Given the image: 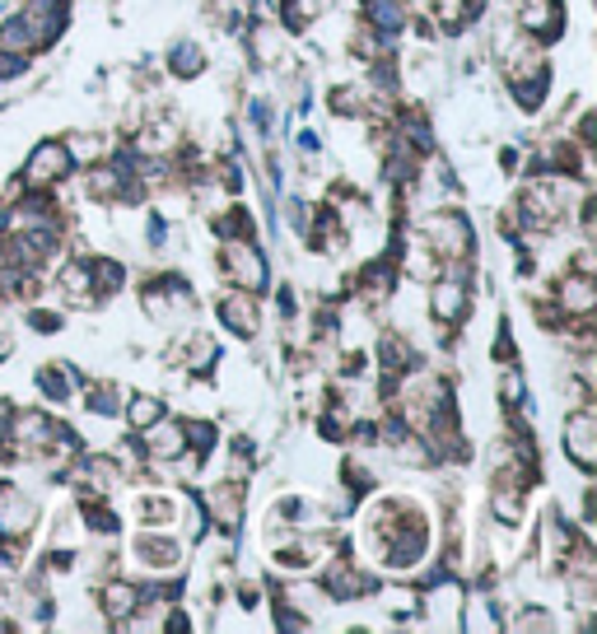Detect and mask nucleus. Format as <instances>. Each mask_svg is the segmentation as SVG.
Wrapping results in <instances>:
<instances>
[{"mask_svg":"<svg viewBox=\"0 0 597 634\" xmlns=\"http://www.w3.org/2000/svg\"><path fill=\"white\" fill-rule=\"evenodd\" d=\"M38 378H43V392H47L51 401H66V397H70V387H66V383H70V368H66V364H51V368H43Z\"/></svg>","mask_w":597,"mask_h":634,"instance_id":"dca6fc26","label":"nucleus"},{"mask_svg":"<svg viewBox=\"0 0 597 634\" xmlns=\"http://www.w3.org/2000/svg\"><path fill=\"white\" fill-rule=\"evenodd\" d=\"M206 66V57L197 47H178L173 51V75H197V70Z\"/></svg>","mask_w":597,"mask_h":634,"instance_id":"a211bd4d","label":"nucleus"},{"mask_svg":"<svg viewBox=\"0 0 597 634\" xmlns=\"http://www.w3.org/2000/svg\"><path fill=\"white\" fill-rule=\"evenodd\" d=\"M593 304H597V290H593V275H565L560 280V308L565 313H574V317H588L593 313Z\"/></svg>","mask_w":597,"mask_h":634,"instance_id":"423d86ee","label":"nucleus"},{"mask_svg":"<svg viewBox=\"0 0 597 634\" xmlns=\"http://www.w3.org/2000/svg\"><path fill=\"white\" fill-rule=\"evenodd\" d=\"M425 248L438 257V261H463L471 253V228L463 215H448V210H438V215L425 220Z\"/></svg>","mask_w":597,"mask_h":634,"instance_id":"f257e3e1","label":"nucleus"},{"mask_svg":"<svg viewBox=\"0 0 597 634\" xmlns=\"http://www.w3.org/2000/svg\"><path fill=\"white\" fill-rule=\"evenodd\" d=\"M206 504H210V514H215V523L230 527V532L243 523V490H238V485H215V490L206 495Z\"/></svg>","mask_w":597,"mask_h":634,"instance_id":"6e6552de","label":"nucleus"},{"mask_svg":"<svg viewBox=\"0 0 597 634\" xmlns=\"http://www.w3.org/2000/svg\"><path fill=\"white\" fill-rule=\"evenodd\" d=\"M136 551H140V560H145V565H173V560H178V545L164 541V537H140Z\"/></svg>","mask_w":597,"mask_h":634,"instance_id":"ddd939ff","label":"nucleus"},{"mask_svg":"<svg viewBox=\"0 0 597 634\" xmlns=\"http://www.w3.org/2000/svg\"><path fill=\"white\" fill-rule=\"evenodd\" d=\"M220 267H224V275L234 280V290H261L267 285V261H261V253L253 248L248 238H230L220 248Z\"/></svg>","mask_w":597,"mask_h":634,"instance_id":"f03ea898","label":"nucleus"},{"mask_svg":"<svg viewBox=\"0 0 597 634\" xmlns=\"http://www.w3.org/2000/svg\"><path fill=\"white\" fill-rule=\"evenodd\" d=\"M0 420H5V397H0Z\"/></svg>","mask_w":597,"mask_h":634,"instance_id":"412c9836","label":"nucleus"},{"mask_svg":"<svg viewBox=\"0 0 597 634\" xmlns=\"http://www.w3.org/2000/svg\"><path fill=\"white\" fill-rule=\"evenodd\" d=\"M331 10V0H285V14H290V28L308 24V20H323Z\"/></svg>","mask_w":597,"mask_h":634,"instance_id":"2eb2a0df","label":"nucleus"},{"mask_svg":"<svg viewBox=\"0 0 597 634\" xmlns=\"http://www.w3.org/2000/svg\"><path fill=\"white\" fill-rule=\"evenodd\" d=\"M66 173H70V150L61 145V140H47V145L33 150L28 168H24V183L43 191V187H51V183H61Z\"/></svg>","mask_w":597,"mask_h":634,"instance_id":"7ed1b4c3","label":"nucleus"},{"mask_svg":"<svg viewBox=\"0 0 597 634\" xmlns=\"http://www.w3.org/2000/svg\"><path fill=\"white\" fill-rule=\"evenodd\" d=\"M425 607L434 611V621H444V615H453V611L463 607V592L458 588H434V597H430Z\"/></svg>","mask_w":597,"mask_h":634,"instance_id":"f3484780","label":"nucleus"},{"mask_svg":"<svg viewBox=\"0 0 597 634\" xmlns=\"http://www.w3.org/2000/svg\"><path fill=\"white\" fill-rule=\"evenodd\" d=\"M220 322H230V331H238V337H253V331H257V317H253L248 290H234V294L220 298Z\"/></svg>","mask_w":597,"mask_h":634,"instance_id":"0eeeda50","label":"nucleus"},{"mask_svg":"<svg viewBox=\"0 0 597 634\" xmlns=\"http://www.w3.org/2000/svg\"><path fill=\"white\" fill-rule=\"evenodd\" d=\"M490 514H495L500 523H508V527L523 523V495H518L514 485H500V490H495V500H490Z\"/></svg>","mask_w":597,"mask_h":634,"instance_id":"f8f14e48","label":"nucleus"},{"mask_svg":"<svg viewBox=\"0 0 597 634\" xmlns=\"http://www.w3.org/2000/svg\"><path fill=\"white\" fill-rule=\"evenodd\" d=\"M10 345H14V341H10V322H5V317H0V360L10 355Z\"/></svg>","mask_w":597,"mask_h":634,"instance_id":"aec40b11","label":"nucleus"},{"mask_svg":"<svg viewBox=\"0 0 597 634\" xmlns=\"http://www.w3.org/2000/svg\"><path fill=\"white\" fill-rule=\"evenodd\" d=\"M33 518H38V508H33L24 495H5V500H0V532H5V537H24L28 527H33Z\"/></svg>","mask_w":597,"mask_h":634,"instance_id":"1a4fd4ad","label":"nucleus"},{"mask_svg":"<svg viewBox=\"0 0 597 634\" xmlns=\"http://www.w3.org/2000/svg\"><path fill=\"white\" fill-rule=\"evenodd\" d=\"M140 514H145V523H168V518H173V504H168L164 495H154V500L140 504Z\"/></svg>","mask_w":597,"mask_h":634,"instance_id":"6ab92c4d","label":"nucleus"},{"mask_svg":"<svg viewBox=\"0 0 597 634\" xmlns=\"http://www.w3.org/2000/svg\"><path fill=\"white\" fill-rule=\"evenodd\" d=\"M160 415H164V401H160V397H136V401H131V411H127L131 430H150Z\"/></svg>","mask_w":597,"mask_h":634,"instance_id":"4468645a","label":"nucleus"},{"mask_svg":"<svg viewBox=\"0 0 597 634\" xmlns=\"http://www.w3.org/2000/svg\"><path fill=\"white\" fill-rule=\"evenodd\" d=\"M518 24L528 33H541V38H551V33L560 28L555 24V0H523L518 5Z\"/></svg>","mask_w":597,"mask_h":634,"instance_id":"9d476101","label":"nucleus"},{"mask_svg":"<svg viewBox=\"0 0 597 634\" xmlns=\"http://www.w3.org/2000/svg\"><path fill=\"white\" fill-rule=\"evenodd\" d=\"M430 313L438 317V322H458V317L467 313V280L463 275L438 280V285L430 290Z\"/></svg>","mask_w":597,"mask_h":634,"instance_id":"39448f33","label":"nucleus"},{"mask_svg":"<svg viewBox=\"0 0 597 634\" xmlns=\"http://www.w3.org/2000/svg\"><path fill=\"white\" fill-rule=\"evenodd\" d=\"M565 453H570V462L578 471H588L597 462V420H593V411H574L570 415V425H565Z\"/></svg>","mask_w":597,"mask_h":634,"instance_id":"20e7f679","label":"nucleus"},{"mask_svg":"<svg viewBox=\"0 0 597 634\" xmlns=\"http://www.w3.org/2000/svg\"><path fill=\"white\" fill-rule=\"evenodd\" d=\"M103 607H108V615H131V611H140V588L136 584H108L103 588Z\"/></svg>","mask_w":597,"mask_h":634,"instance_id":"9b49d317","label":"nucleus"}]
</instances>
